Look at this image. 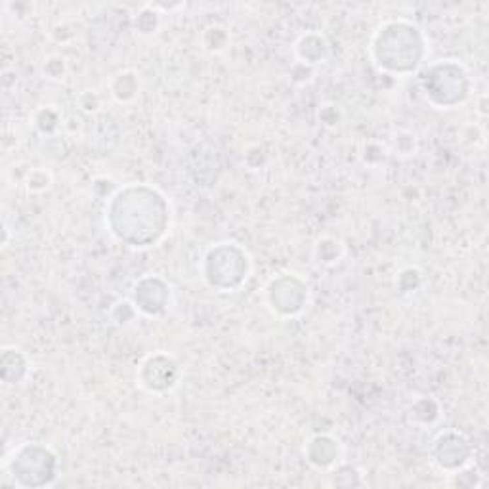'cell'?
Returning a JSON list of instances; mask_svg holds the SVG:
<instances>
[{
	"instance_id": "1",
	"label": "cell",
	"mask_w": 489,
	"mask_h": 489,
	"mask_svg": "<svg viewBox=\"0 0 489 489\" xmlns=\"http://www.w3.org/2000/svg\"><path fill=\"white\" fill-rule=\"evenodd\" d=\"M140 384L151 394H163L176 386L180 381V365L168 354L157 352L147 356L140 365L138 373Z\"/></svg>"
},
{
	"instance_id": "2",
	"label": "cell",
	"mask_w": 489,
	"mask_h": 489,
	"mask_svg": "<svg viewBox=\"0 0 489 489\" xmlns=\"http://www.w3.org/2000/svg\"><path fill=\"white\" fill-rule=\"evenodd\" d=\"M451 438L449 434H442L436 439V447H442V451L434 453V461L442 471H463L464 464L468 463V445L461 434H451Z\"/></svg>"
},
{
	"instance_id": "3",
	"label": "cell",
	"mask_w": 489,
	"mask_h": 489,
	"mask_svg": "<svg viewBox=\"0 0 489 489\" xmlns=\"http://www.w3.org/2000/svg\"><path fill=\"white\" fill-rule=\"evenodd\" d=\"M306 455H308V463L319 471L333 468V466H337L338 457H340L338 442H335L329 436H313L308 444Z\"/></svg>"
},
{
	"instance_id": "4",
	"label": "cell",
	"mask_w": 489,
	"mask_h": 489,
	"mask_svg": "<svg viewBox=\"0 0 489 489\" xmlns=\"http://www.w3.org/2000/svg\"><path fill=\"white\" fill-rule=\"evenodd\" d=\"M111 88V96L119 103L132 102L134 98L138 96V90H140V83H138V76L134 71H121L119 75L113 76V81L109 84Z\"/></svg>"
},
{
	"instance_id": "5",
	"label": "cell",
	"mask_w": 489,
	"mask_h": 489,
	"mask_svg": "<svg viewBox=\"0 0 489 489\" xmlns=\"http://www.w3.org/2000/svg\"><path fill=\"white\" fill-rule=\"evenodd\" d=\"M302 48L306 52L299 56L300 64L311 67L316 64H323V59L327 57V45H325L323 37H319V35H304L297 42V50H302Z\"/></svg>"
},
{
	"instance_id": "6",
	"label": "cell",
	"mask_w": 489,
	"mask_h": 489,
	"mask_svg": "<svg viewBox=\"0 0 489 489\" xmlns=\"http://www.w3.org/2000/svg\"><path fill=\"white\" fill-rule=\"evenodd\" d=\"M343 243L338 241V239H335V237H323V239H319L318 245H316V251H313L316 260H318L319 264H323V266H333V264H337V262L343 258Z\"/></svg>"
},
{
	"instance_id": "7",
	"label": "cell",
	"mask_w": 489,
	"mask_h": 489,
	"mask_svg": "<svg viewBox=\"0 0 489 489\" xmlns=\"http://www.w3.org/2000/svg\"><path fill=\"white\" fill-rule=\"evenodd\" d=\"M229 42V35L226 27L209 25L203 33V46L209 52H222Z\"/></svg>"
},
{
	"instance_id": "8",
	"label": "cell",
	"mask_w": 489,
	"mask_h": 489,
	"mask_svg": "<svg viewBox=\"0 0 489 489\" xmlns=\"http://www.w3.org/2000/svg\"><path fill=\"white\" fill-rule=\"evenodd\" d=\"M23 182H25L27 191H31V193H42V191L50 190L54 178H52V174L46 171V168H31V171L25 174V180H23Z\"/></svg>"
},
{
	"instance_id": "9",
	"label": "cell",
	"mask_w": 489,
	"mask_h": 489,
	"mask_svg": "<svg viewBox=\"0 0 489 489\" xmlns=\"http://www.w3.org/2000/svg\"><path fill=\"white\" fill-rule=\"evenodd\" d=\"M33 125L42 134H52L59 125V113L52 105H46V108L38 109L35 113V122Z\"/></svg>"
},
{
	"instance_id": "10",
	"label": "cell",
	"mask_w": 489,
	"mask_h": 489,
	"mask_svg": "<svg viewBox=\"0 0 489 489\" xmlns=\"http://www.w3.org/2000/svg\"><path fill=\"white\" fill-rule=\"evenodd\" d=\"M45 75L52 81H64L65 73H67V64H65V57H62L59 54H54L45 62Z\"/></svg>"
},
{
	"instance_id": "11",
	"label": "cell",
	"mask_w": 489,
	"mask_h": 489,
	"mask_svg": "<svg viewBox=\"0 0 489 489\" xmlns=\"http://www.w3.org/2000/svg\"><path fill=\"white\" fill-rule=\"evenodd\" d=\"M79 105H81L83 111L92 113V111H98V109H100V105H102V98H100V94L94 92V90H84L83 94L79 96Z\"/></svg>"
},
{
	"instance_id": "12",
	"label": "cell",
	"mask_w": 489,
	"mask_h": 489,
	"mask_svg": "<svg viewBox=\"0 0 489 489\" xmlns=\"http://www.w3.org/2000/svg\"><path fill=\"white\" fill-rule=\"evenodd\" d=\"M319 121L327 127H335L340 121V109H337V105H323L319 109Z\"/></svg>"
}]
</instances>
